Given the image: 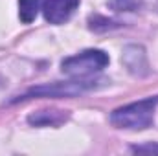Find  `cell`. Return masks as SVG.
<instances>
[{"instance_id": "cell-1", "label": "cell", "mask_w": 158, "mask_h": 156, "mask_svg": "<svg viewBox=\"0 0 158 156\" xmlns=\"http://www.w3.org/2000/svg\"><path fill=\"white\" fill-rule=\"evenodd\" d=\"M158 107V96H151L129 105H123L110 114V123L116 129L143 130L155 123V112Z\"/></svg>"}, {"instance_id": "cell-2", "label": "cell", "mask_w": 158, "mask_h": 156, "mask_svg": "<svg viewBox=\"0 0 158 156\" xmlns=\"http://www.w3.org/2000/svg\"><path fill=\"white\" fill-rule=\"evenodd\" d=\"M99 86V81L94 79H72L66 83H48L31 86L24 94L13 97L9 103H19V101H28V99H39V97H76L81 94H86L90 90H96Z\"/></svg>"}, {"instance_id": "cell-3", "label": "cell", "mask_w": 158, "mask_h": 156, "mask_svg": "<svg viewBox=\"0 0 158 156\" xmlns=\"http://www.w3.org/2000/svg\"><path fill=\"white\" fill-rule=\"evenodd\" d=\"M109 63H110L109 53H105L103 50L90 48V50L79 51L72 57L63 59L61 72L72 79H88L99 74L103 68H107Z\"/></svg>"}, {"instance_id": "cell-4", "label": "cell", "mask_w": 158, "mask_h": 156, "mask_svg": "<svg viewBox=\"0 0 158 156\" xmlns=\"http://www.w3.org/2000/svg\"><path fill=\"white\" fill-rule=\"evenodd\" d=\"M79 7V0H40V11L50 24H64Z\"/></svg>"}, {"instance_id": "cell-5", "label": "cell", "mask_w": 158, "mask_h": 156, "mask_svg": "<svg viewBox=\"0 0 158 156\" xmlns=\"http://www.w3.org/2000/svg\"><path fill=\"white\" fill-rule=\"evenodd\" d=\"M121 63L134 77H145L151 74L147 53L142 44H127L121 51Z\"/></svg>"}, {"instance_id": "cell-6", "label": "cell", "mask_w": 158, "mask_h": 156, "mask_svg": "<svg viewBox=\"0 0 158 156\" xmlns=\"http://www.w3.org/2000/svg\"><path fill=\"white\" fill-rule=\"evenodd\" d=\"M70 117L68 110H59V109H44L37 110L28 116V123L33 127H59Z\"/></svg>"}, {"instance_id": "cell-7", "label": "cell", "mask_w": 158, "mask_h": 156, "mask_svg": "<svg viewBox=\"0 0 158 156\" xmlns=\"http://www.w3.org/2000/svg\"><path fill=\"white\" fill-rule=\"evenodd\" d=\"M116 28H121V22L107 18L103 15H92L88 18V30L94 31V33H105V31H110V30H116Z\"/></svg>"}, {"instance_id": "cell-8", "label": "cell", "mask_w": 158, "mask_h": 156, "mask_svg": "<svg viewBox=\"0 0 158 156\" xmlns=\"http://www.w3.org/2000/svg\"><path fill=\"white\" fill-rule=\"evenodd\" d=\"M40 9V0H19V18L22 24H31Z\"/></svg>"}, {"instance_id": "cell-9", "label": "cell", "mask_w": 158, "mask_h": 156, "mask_svg": "<svg viewBox=\"0 0 158 156\" xmlns=\"http://www.w3.org/2000/svg\"><path fill=\"white\" fill-rule=\"evenodd\" d=\"M140 0H109L107 6L112 11H136L140 7Z\"/></svg>"}, {"instance_id": "cell-10", "label": "cell", "mask_w": 158, "mask_h": 156, "mask_svg": "<svg viewBox=\"0 0 158 156\" xmlns=\"http://www.w3.org/2000/svg\"><path fill=\"white\" fill-rule=\"evenodd\" d=\"M132 153H158V143H145V145H134L131 147Z\"/></svg>"}, {"instance_id": "cell-11", "label": "cell", "mask_w": 158, "mask_h": 156, "mask_svg": "<svg viewBox=\"0 0 158 156\" xmlns=\"http://www.w3.org/2000/svg\"><path fill=\"white\" fill-rule=\"evenodd\" d=\"M140 2L147 4L149 7H153V9H156V11H158V0H140Z\"/></svg>"}]
</instances>
